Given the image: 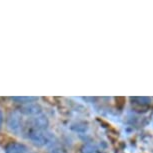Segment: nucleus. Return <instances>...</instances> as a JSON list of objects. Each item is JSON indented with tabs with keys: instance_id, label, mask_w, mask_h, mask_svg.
<instances>
[{
	"instance_id": "nucleus-1",
	"label": "nucleus",
	"mask_w": 153,
	"mask_h": 153,
	"mask_svg": "<svg viewBox=\"0 0 153 153\" xmlns=\"http://www.w3.org/2000/svg\"><path fill=\"white\" fill-rule=\"evenodd\" d=\"M6 127L11 133L19 135L22 130L21 113L18 111H11L6 118Z\"/></svg>"
},
{
	"instance_id": "nucleus-2",
	"label": "nucleus",
	"mask_w": 153,
	"mask_h": 153,
	"mask_svg": "<svg viewBox=\"0 0 153 153\" xmlns=\"http://www.w3.org/2000/svg\"><path fill=\"white\" fill-rule=\"evenodd\" d=\"M29 139L34 145L42 147L51 142L52 136L45 130H36L35 129L29 133Z\"/></svg>"
},
{
	"instance_id": "nucleus-3",
	"label": "nucleus",
	"mask_w": 153,
	"mask_h": 153,
	"mask_svg": "<svg viewBox=\"0 0 153 153\" xmlns=\"http://www.w3.org/2000/svg\"><path fill=\"white\" fill-rule=\"evenodd\" d=\"M41 106H40L38 103L36 102H31V103H27V104H24L21 106L20 108V113L25 114V115H29V116H37V115H40L41 113Z\"/></svg>"
},
{
	"instance_id": "nucleus-4",
	"label": "nucleus",
	"mask_w": 153,
	"mask_h": 153,
	"mask_svg": "<svg viewBox=\"0 0 153 153\" xmlns=\"http://www.w3.org/2000/svg\"><path fill=\"white\" fill-rule=\"evenodd\" d=\"M27 147L18 142H10L5 147V153H27Z\"/></svg>"
},
{
	"instance_id": "nucleus-5",
	"label": "nucleus",
	"mask_w": 153,
	"mask_h": 153,
	"mask_svg": "<svg viewBox=\"0 0 153 153\" xmlns=\"http://www.w3.org/2000/svg\"><path fill=\"white\" fill-rule=\"evenodd\" d=\"M32 125L36 130H45L49 125V121L47 117L40 114L32 119Z\"/></svg>"
},
{
	"instance_id": "nucleus-6",
	"label": "nucleus",
	"mask_w": 153,
	"mask_h": 153,
	"mask_svg": "<svg viewBox=\"0 0 153 153\" xmlns=\"http://www.w3.org/2000/svg\"><path fill=\"white\" fill-rule=\"evenodd\" d=\"M12 99L18 103H22V104L24 105V104H27V103H31V102H34V101H37L38 98L33 97V96H17V97H13Z\"/></svg>"
},
{
	"instance_id": "nucleus-7",
	"label": "nucleus",
	"mask_w": 153,
	"mask_h": 153,
	"mask_svg": "<svg viewBox=\"0 0 153 153\" xmlns=\"http://www.w3.org/2000/svg\"><path fill=\"white\" fill-rule=\"evenodd\" d=\"M81 153H102L100 152L98 148L93 144H85L82 146Z\"/></svg>"
},
{
	"instance_id": "nucleus-8",
	"label": "nucleus",
	"mask_w": 153,
	"mask_h": 153,
	"mask_svg": "<svg viewBox=\"0 0 153 153\" xmlns=\"http://www.w3.org/2000/svg\"><path fill=\"white\" fill-rule=\"evenodd\" d=\"M4 112L0 109V130L2 129V127H3V124H4Z\"/></svg>"
},
{
	"instance_id": "nucleus-9",
	"label": "nucleus",
	"mask_w": 153,
	"mask_h": 153,
	"mask_svg": "<svg viewBox=\"0 0 153 153\" xmlns=\"http://www.w3.org/2000/svg\"><path fill=\"white\" fill-rule=\"evenodd\" d=\"M49 153H65V151L61 148H53Z\"/></svg>"
}]
</instances>
